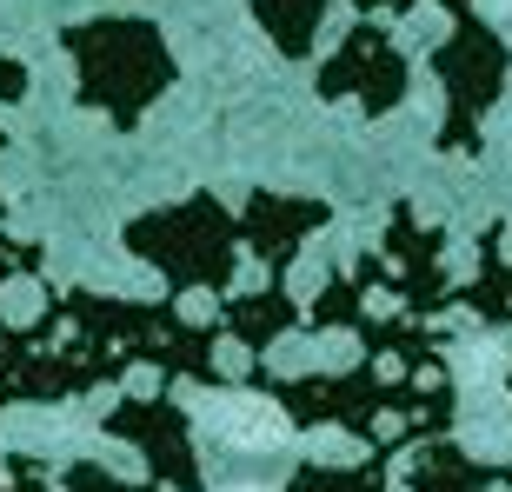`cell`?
I'll return each mask as SVG.
<instances>
[{
  "mask_svg": "<svg viewBox=\"0 0 512 492\" xmlns=\"http://www.w3.org/2000/svg\"><path fill=\"white\" fill-rule=\"evenodd\" d=\"M107 433L127 439L133 453L147 459V473L160 479V486H173V492H200L207 486L200 459H193V426H187V413H180L167 393L120 399L114 413H107Z\"/></svg>",
  "mask_w": 512,
  "mask_h": 492,
  "instance_id": "8992f818",
  "label": "cell"
},
{
  "mask_svg": "<svg viewBox=\"0 0 512 492\" xmlns=\"http://www.w3.org/2000/svg\"><path fill=\"white\" fill-rule=\"evenodd\" d=\"M0 492H7V486H0Z\"/></svg>",
  "mask_w": 512,
  "mask_h": 492,
  "instance_id": "603a6c76",
  "label": "cell"
},
{
  "mask_svg": "<svg viewBox=\"0 0 512 492\" xmlns=\"http://www.w3.org/2000/svg\"><path fill=\"white\" fill-rule=\"evenodd\" d=\"M253 393H266L293 426H340L366 439V453H406L419 439L453 433V379L439 360V340L406 353H366L353 373H293L273 379L260 360L240 373Z\"/></svg>",
  "mask_w": 512,
  "mask_h": 492,
  "instance_id": "6da1fadb",
  "label": "cell"
},
{
  "mask_svg": "<svg viewBox=\"0 0 512 492\" xmlns=\"http://www.w3.org/2000/svg\"><path fill=\"white\" fill-rule=\"evenodd\" d=\"M253 20L266 27V40L280 47L286 60H306L313 40H320V20H326V0H247Z\"/></svg>",
  "mask_w": 512,
  "mask_h": 492,
  "instance_id": "7c38bea8",
  "label": "cell"
},
{
  "mask_svg": "<svg viewBox=\"0 0 512 492\" xmlns=\"http://www.w3.org/2000/svg\"><path fill=\"white\" fill-rule=\"evenodd\" d=\"M306 326H320V333H360L366 326V286L353 280V273H333V280L320 286L313 313H306Z\"/></svg>",
  "mask_w": 512,
  "mask_h": 492,
  "instance_id": "5bb4252c",
  "label": "cell"
},
{
  "mask_svg": "<svg viewBox=\"0 0 512 492\" xmlns=\"http://www.w3.org/2000/svg\"><path fill=\"white\" fill-rule=\"evenodd\" d=\"M14 100H27V67L14 54H0V107H14Z\"/></svg>",
  "mask_w": 512,
  "mask_h": 492,
  "instance_id": "ac0fdd59",
  "label": "cell"
},
{
  "mask_svg": "<svg viewBox=\"0 0 512 492\" xmlns=\"http://www.w3.org/2000/svg\"><path fill=\"white\" fill-rule=\"evenodd\" d=\"M386 459L393 453H366L360 466H306L286 479V492H386Z\"/></svg>",
  "mask_w": 512,
  "mask_h": 492,
  "instance_id": "4fadbf2b",
  "label": "cell"
},
{
  "mask_svg": "<svg viewBox=\"0 0 512 492\" xmlns=\"http://www.w3.org/2000/svg\"><path fill=\"white\" fill-rule=\"evenodd\" d=\"M439 7H446L453 20H459V14H473V0H439Z\"/></svg>",
  "mask_w": 512,
  "mask_h": 492,
  "instance_id": "ffe728a7",
  "label": "cell"
},
{
  "mask_svg": "<svg viewBox=\"0 0 512 492\" xmlns=\"http://www.w3.org/2000/svg\"><path fill=\"white\" fill-rule=\"evenodd\" d=\"M60 492H160V479H153V486H127V479H114L107 466H94V459H74V466L60 473Z\"/></svg>",
  "mask_w": 512,
  "mask_h": 492,
  "instance_id": "9a60e30c",
  "label": "cell"
},
{
  "mask_svg": "<svg viewBox=\"0 0 512 492\" xmlns=\"http://www.w3.org/2000/svg\"><path fill=\"white\" fill-rule=\"evenodd\" d=\"M413 492H486L493 479H506L499 466H479L473 453H459L453 439L439 433V439H419L413 446Z\"/></svg>",
  "mask_w": 512,
  "mask_h": 492,
  "instance_id": "30bf717a",
  "label": "cell"
},
{
  "mask_svg": "<svg viewBox=\"0 0 512 492\" xmlns=\"http://www.w3.org/2000/svg\"><path fill=\"white\" fill-rule=\"evenodd\" d=\"M353 7H360V14H406L413 0H353Z\"/></svg>",
  "mask_w": 512,
  "mask_h": 492,
  "instance_id": "d6986e66",
  "label": "cell"
},
{
  "mask_svg": "<svg viewBox=\"0 0 512 492\" xmlns=\"http://www.w3.org/2000/svg\"><path fill=\"white\" fill-rule=\"evenodd\" d=\"M386 293L426 320L459 300V286L446 280V246L433 227H419L413 200H393V220H386Z\"/></svg>",
  "mask_w": 512,
  "mask_h": 492,
  "instance_id": "52a82bcc",
  "label": "cell"
},
{
  "mask_svg": "<svg viewBox=\"0 0 512 492\" xmlns=\"http://www.w3.org/2000/svg\"><path fill=\"white\" fill-rule=\"evenodd\" d=\"M326 227V200H286V193H253L247 213H240V240L260 253V266L280 280L293 253H300L313 233Z\"/></svg>",
  "mask_w": 512,
  "mask_h": 492,
  "instance_id": "ba28073f",
  "label": "cell"
},
{
  "mask_svg": "<svg viewBox=\"0 0 512 492\" xmlns=\"http://www.w3.org/2000/svg\"><path fill=\"white\" fill-rule=\"evenodd\" d=\"M0 140H7V133H0ZM0 213H7V200H0Z\"/></svg>",
  "mask_w": 512,
  "mask_h": 492,
  "instance_id": "44dd1931",
  "label": "cell"
},
{
  "mask_svg": "<svg viewBox=\"0 0 512 492\" xmlns=\"http://www.w3.org/2000/svg\"><path fill=\"white\" fill-rule=\"evenodd\" d=\"M506 486H512V466H506Z\"/></svg>",
  "mask_w": 512,
  "mask_h": 492,
  "instance_id": "7402d4cb",
  "label": "cell"
},
{
  "mask_svg": "<svg viewBox=\"0 0 512 492\" xmlns=\"http://www.w3.org/2000/svg\"><path fill=\"white\" fill-rule=\"evenodd\" d=\"M60 47L80 67V100L100 107L120 133L140 127V114L173 87V54L153 20H80L60 34Z\"/></svg>",
  "mask_w": 512,
  "mask_h": 492,
  "instance_id": "7a4b0ae2",
  "label": "cell"
},
{
  "mask_svg": "<svg viewBox=\"0 0 512 492\" xmlns=\"http://www.w3.org/2000/svg\"><path fill=\"white\" fill-rule=\"evenodd\" d=\"M406 80H413L406 54H399L393 34L373 27V14H366L360 27L333 47V60L320 67V94L326 100H360L366 114H393L399 100H406Z\"/></svg>",
  "mask_w": 512,
  "mask_h": 492,
  "instance_id": "5b68a950",
  "label": "cell"
},
{
  "mask_svg": "<svg viewBox=\"0 0 512 492\" xmlns=\"http://www.w3.org/2000/svg\"><path fill=\"white\" fill-rule=\"evenodd\" d=\"M14 273H40V246H27V240H0V286L14 280Z\"/></svg>",
  "mask_w": 512,
  "mask_h": 492,
  "instance_id": "e0dca14e",
  "label": "cell"
},
{
  "mask_svg": "<svg viewBox=\"0 0 512 492\" xmlns=\"http://www.w3.org/2000/svg\"><path fill=\"white\" fill-rule=\"evenodd\" d=\"M220 326L233 333V346L266 353L273 340H286V333L300 326V306H293V293L273 280V286H260V293H233V300L220 306Z\"/></svg>",
  "mask_w": 512,
  "mask_h": 492,
  "instance_id": "9c48e42d",
  "label": "cell"
},
{
  "mask_svg": "<svg viewBox=\"0 0 512 492\" xmlns=\"http://www.w3.org/2000/svg\"><path fill=\"white\" fill-rule=\"evenodd\" d=\"M7 492H47V459L40 453H7Z\"/></svg>",
  "mask_w": 512,
  "mask_h": 492,
  "instance_id": "2e32d148",
  "label": "cell"
},
{
  "mask_svg": "<svg viewBox=\"0 0 512 492\" xmlns=\"http://www.w3.org/2000/svg\"><path fill=\"white\" fill-rule=\"evenodd\" d=\"M499 240H506V227H486V233H479V273L459 286V300L473 306L479 320L512 326V266H506V253H499Z\"/></svg>",
  "mask_w": 512,
  "mask_h": 492,
  "instance_id": "8fae6325",
  "label": "cell"
},
{
  "mask_svg": "<svg viewBox=\"0 0 512 492\" xmlns=\"http://www.w3.org/2000/svg\"><path fill=\"white\" fill-rule=\"evenodd\" d=\"M133 260H147L173 293H227L240 273V220H233L213 193H193L180 207L140 213L127 227Z\"/></svg>",
  "mask_w": 512,
  "mask_h": 492,
  "instance_id": "3957f363",
  "label": "cell"
},
{
  "mask_svg": "<svg viewBox=\"0 0 512 492\" xmlns=\"http://www.w3.org/2000/svg\"><path fill=\"white\" fill-rule=\"evenodd\" d=\"M433 74L446 87V120H439V153H479V120L493 114V100L506 94L512 47L486 27L479 14H459L453 34L439 40Z\"/></svg>",
  "mask_w": 512,
  "mask_h": 492,
  "instance_id": "277c9868",
  "label": "cell"
}]
</instances>
